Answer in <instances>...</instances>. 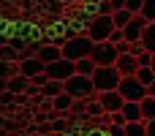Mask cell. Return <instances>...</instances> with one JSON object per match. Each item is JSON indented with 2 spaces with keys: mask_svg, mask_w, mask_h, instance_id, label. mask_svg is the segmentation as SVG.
I'll use <instances>...</instances> for the list:
<instances>
[{
  "mask_svg": "<svg viewBox=\"0 0 155 136\" xmlns=\"http://www.w3.org/2000/svg\"><path fill=\"white\" fill-rule=\"evenodd\" d=\"M120 112L125 114V120H144V114H142V104H139V101H125Z\"/></svg>",
  "mask_w": 155,
  "mask_h": 136,
  "instance_id": "cell-14",
  "label": "cell"
},
{
  "mask_svg": "<svg viewBox=\"0 0 155 136\" xmlns=\"http://www.w3.org/2000/svg\"><path fill=\"white\" fill-rule=\"evenodd\" d=\"M150 57H153V52H142L139 55V65H150Z\"/></svg>",
  "mask_w": 155,
  "mask_h": 136,
  "instance_id": "cell-32",
  "label": "cell"
},
{
  "mask_svg": "<svg viewBox=\"0 0 155 136\" xmlns=\"http://www.w3.org/2000/svg\"><path fill=\"white\" fill-rule=\"evenodd\" d=\"M147 22H155V0H144V5H142V11H139Z\"/></svg>",
  "mask_w": 155,
  "mask_h": 136,
  "instance_id": "cell-26",
  "label": "cell"
},
{
  "mask_svg": "<svg viewBox=\"0 0 155 136\" xmlns=\"http://www.w3.org/2000/svg\"><path fill=\"white\" fill-rule=\"evenodd\" d=\"M147 123V136H155V120H144Z\"/></svg>",
  "mask_w": 155,
  "mask_h": 136,
  "instance_id": "cell-33",
  "label": "cell"
},
{
  "mask_svg": "<svg viewBox=\"0 0 155 136\" xmlns=\"http://www.w3.org/2000/svg\"><path fill=\"white\" fill-rule=\"evenodd\" d=\"M16 74H19V63H11V60H0V76L11 79V76H16Z\"/></svg>",
  "mask_w": 155,
  "mask_h": 136,
  "instance_id": "cell-25",
  "label": "cell"
},
{
  "mask_svg": "<svg viewBox=\"0 0 155 136\" xmlns=\"http://www.w3.org/2000/svg\"><path fill=\"white\" fill-rule=\"evenodd\" d=\"M112 30H114L112 14H95V16L90 19V25H87V35H90L93 41H109Z\"/></svg>",
  "mask_w": 155,
  "mask_h": 136,
  "instance_id": "cell-4",
  "label": "cell"
},
{
  "mask_svg": "<svg viewBox=\"0 0 155 136\" xmlns=\"http://www.w3.org/2000/svg\"><path fill=\"white\" fill-rule=\"evenodd\" d=\"M136 79H139L142 85H147V87H150V85L155 82V71L150 68V65H139V71H136Z\"/></svg>",
  "mask_w": 155,
  "mask_h": 136,
  "instance_id": "cell-24",
  "label": "cell"
},
{
  "mask_svg": "<svg viewBox=\"0 0 155 136\" xmlns=\"http://www.w3.org/2000/svg\"><path fill=\"white\" fill-rule=\"evenodd\" d=\"M144 27H147V19L142 16V14H136L125 27H123V33H125V41H142V35H144Z\"/></svg>",
  "mask_w": 155,
  "mask_h": 136,
  "instance_id": "cell-8",
  "label": "cell"
},
{
  "mask_svg": "<svg viewBox=\"0 0 155 136\" xmlns=\"http://www.w3.org/2000/svg\"><path fill=\"white\" fill-rule=\"evenodd\" d=\"M106 136H125V125H117V123H112L106 131H104Z\"/></svg>",
  "mask_w": 155,
  "mask_h": 136,
  "instance_id": "cell-27",
  "label": "cell"
},
{
  "mask_svg": "<svg viewBox=\"0 0 155 136\" xmlns=\"http://www.w3.org/2000/svg\"><path fill=\"white\" fill-rule=\"evenodd\" d=\"M150 93H153V95H155V82H153V85H150Z\"/></svg>",
  "mask_w": 155,
  "mask_h": 136,
  "instance_id": "cell-36",
  "label": "cell"
},
{
  "mask_svg": "<svg viewBox=\"0 0 155 136\" xmlns=\"http://www.w3.org/2000/svg\"><path fill=\"white\" fill-rule=\"evenodd\" d=\"M139 104H142V114H144V120H155V95H153V93H147Z\"/></svg>",
  "mask_w": 155,
  "mask_h": 136,
  "instance_id": "cell-20",
  "label": "cell"
},
{
  "mask_svg": "<svg viewBox=\"0 0 155 136\" xmlns=\"http://www.w3.org/2000/svg\"><path fill=\"white\" fill-rule=\"evenodd\" d=\"M114 65H117V71H120L123 76H136V71H139V57L131 55V52H125V55L117 57Z\"/></svg>",
  "mask_w": 155,
  "mask_h": 136,
  "instance_id": "cell-10",
  "label": "cell"
},
{
  "mask_svg": "<svg viewBox=\"0 0 155 136\" xmlns=\"http://www.w3.org/2000/svg\"><path fill=\"white\" fill-rule=\"evenodd\" d=\"M98 101L104 104V109L112 114V112H120L123 109V104H125V98H123V93L120 90H106V93H98Z\"/></svg>",
  "mask_w": 155,
  "mask_h": 136,
  "instance_id": "cell-9",
  "label": "cell"
},
{
  "mask_svg": "<svg viewBox=\"0 0 155 136\" xmlns=\"http://www.w3.org/2000/svg\"><path fill=\"white\" fill-rule=\"evenodd\" d=\"M125 136H147V123L144 120H128L125 123Z\"/></svg>",
  "mask_w": 155,
  "mask_h": 136,
  "instance_id": "cell-17",
  "label": "cell"
},
{
  "mask_svg": "<svg viewBox=\"0 0 155 136\" xmlns=\"http://www.w3.org/2000/svg\"><path fill=\"white\" fill-rule=\"evenodd\" d=\"M84 114L93 120V117H101V114H106V109H104V104L98 101V95H93V98H87V109H84Z\"/></svg>",
  "mask_w": 155,
  "mask_h": 136,
  "instance_id": "cell-18",
  "label": "cell"
},
{
  "mask_svg": "<svg viewBox=\"0 0 155 136\" xmlns=\"http://www.w3.org/2000/svg\"><path fill=\"white\" fill-rule=\"evenodd\" d=\"M95 11H98V14H112L114 8H112L109 0H98V3H95Z\"/></svg>",
  "mask_w": 155,
  "mask_h": 136,
  "instance_id": "cell-28",
  "label": "cell"
},
{
  "mask_svg": "<svg viewBox=\"0 0 155 136\" xmlns=\"http://www.w3.org/2000/svg\"><path fill=\"white\" fill-rule=\"evenodd\" d=\"M0 60H11V63H19V60H22V52H19V49H14L11 44H3V46H0Z\"/></svg>",
  "mask_w": 155,
  "mask_h": 136,
  "instance_id": "cell-23",
  "label": "cell"
},
{
  "mask_svg": "<svg viewBox=\"0 0 155 136\" xmlns=\"http://www.w3.org/2000/svg\"><path fill=\"white\" fill-rule=\"evenodd\" d=\"M90 57L95 60V65H114L117 57H120V52H117V46H114L112 41H95Z\"/></svg>",
  "mask_w": 155,
  "mask_h": 136,
  "instance_id": "cell-7",
  "label": "cell"
},
{
  "mask_svg": "<svg viewBox=\"0 0 155 136\" xmlns=\"http://www.w3.org/2000/svg\"><path fill=\"white\" fill-rule=\"evenodd\" d=\"M65 90V82H57V79H49L44 87H41V93L46 95V98H54V95H60Z\"/></svg>",
  "mask_w": 155,
  "mask_h": 136,
  "instance_id": "cell-19",
  "label": "cell"
},
{
  "mask_svg": "<svg viewBox=\"0 0 155 136\" xmlns=\"http://www.w3.org/2000/svg\"><path fill=\"white\" fill-rule=\"evenodd\" d=\"M38 57H41L44 63H54V60H60V57H63V46H54V44H41Z\"/></svg>",
  "mask_w": 155,
  "mask_h": 136,
  "instance_id": "cell-13",
  "label": "cell"
},
{
  "mask_svg": "<svg viewBox=\"0 0 155 136\" xmlns=\"http://www.w3.org/2000/svg\"><path fill=\"white\" fill-rule=\"evenodd\" d=\"M142 44H144L147 52H155V22H147L144 35H142Z\"/></svg>",
  "mask_w": 155,
  "mask_h": 136,
  "instance_id": "cell-21",
  "label": "cell"
},
{
  "mask_svg": "<svg viewBox=\"0 0 155 136\" xmlns=\"http://www.w3.org/2000/svg\"><path fill=\"white\" fill-rule=\"evenodd\" d=\"M123 74L117 71V65H98L93 71V85L98 93H106V90H117Z\"/></svg>",
  "mask_w": 155,
  "mask_h": 136,
  "instance_id": "cell-2",
  "label": "cell"
},
{
  "mask_svg": "<svg viewBox=\"0 0 155 136\" xmlns=\"http://www.w3.org/2000/svg\"><path fill=\"white\" fill-rule=\"evenodd\" d=\"M46 76L49 79H57V82H65L76 74V60H68V57H60L54 63H46Z\"/></svg>",
  "mask_w": 155,
  "mask_h": 136,
  "instance_id": "cell-5",
  "label": "cell"
},
{
  "mask_svg": "<svg viewBox=\"0 0 155 136\" xmlns=\"http://www.w3.org/2000/svg\"><path fill=\"white\" fill-rule=\"evenodd\" d=\"M117 90L123 93V98H125V101H142V98L150 93V87H147V85H142L136 76H123V79H120V85H117Z\"/></svg>",
  "mask_w": 155,
  "mask_h": 136,
  "instance_id": "cell-6",
  "label": "cell"
},
{
  "mask_svg": "<svg viewBox=\"0 0 155 136\" xmlns=\"http://www.w3.org/2000/svg\"><path fill=\"white\" fill-rule=\"evenodd\" d=\"M74 101H76V98H74L71 93H65V90H63L60 95H54V98H52V106H54V112L68 114V112H71V106H74Z\"/></svg>",
  "mask_w": 155,
  "mask_h": 136,
  "instance_id": "cell-12",
  "label": "cell"
},
{
  "mask_svg": "<svg viewBox=\"0 0 155 136\" xmlns=\"http://www.w3.org/2000/svg\"><path fill=\"white\" fill-rule=\"evenodd\" d=\"M65 93H71L74 98H93V95H98V90L93 85V76H84V74H74L71 79H65Z\"/></svg>",
  "mask_w": 155,
  "mask_h": 136,
  "instance_id": "cell-3",
  "label": "cell"
},
{
  "mask_svg": "<svg viewBox=\"0 0 155 136\" xmlns=\"http://www.w3.org/2000/svg\"><path fill=\"white\" fill-rule=\"evenodd\" d=\"M93 46H95V41L87 35V30H82L79 35H74V38H68V41L63 44V57H68V60L90 57V55H93Z\"/></svg>",
  "mask_w": 155,
  "mask_h": 136,
  "instance_id": "cell-1",
  "label": "cell"
},
{
  "mask_svg": "<svg viewBox=\"0 0 155 136\" xmlns=\"http://www.w3.org/2000/svg\"><path fill=\"white\" fill-rule=\"evenodd\" d=\"M44 68H46V63H44L38 55H33V57H22V60H19V71H22L25 76H30V79H33L35 74H41Z\"/></svg>",
  "mask_w": 155,
  "mask_h": 136,
  "instance_id": "cell-11",
  "label": "cell"
},
{
  "mask_svg": "<svg viewBox=\"0 0 155 136\" xmlns=\"http://www.w3.org/2000/svg\"><path fill=\"white\" fill-rule=\"evenodd\" d=\"M5 90H8V79H5V76H0V93H5Z\"/></svg>",
  "mask_w": 155,
  "mask_h": 136,
  "instance_id": "cell-34",
  "label": "cell"
},
{
  "mask_svg": "<svg viewBox=\"0 0 155 136\" xmlns=\"http://www.w3.org/2000/svg\"><path fill=\"white\" fill-rule=\"evenodd\" d=\"M125 5H128L134 14H139V11H142V5H144V0H125Z\"/></svg>",
  "mask_w": 155,
  "mask_h": 136,
  "instance_id": "cell-29",
  "label": "cell"
},
{
  "mask_svg": "<svg viewBox=\"0 0 155 136\" xmlns=\"http://www.w3.org/2000/svg\"><path fill=\"white\" fill-rule=\"evenodd\" d=\"M52 131H54V134H63V131H68V125H65L63 120H54V123H52Z\"/></svg>",
  "mask_w": 155,
  "mask_h": 136,
  "instance_id": "cell-30",
  "label": "cell"
},
{
  "mask_svg": "<svg viewBox=\"0 0 155 136\" xmlns=\"http://www.w3.org/2000/svg\"><path fill=\"white\" fill-rule=\"evenodd\" d=\"M114 46H117V52H120V55L131 52V41H120V44H114Z\"/></svg>",
  "mask_w": 155,
  "mask_h": 136,
  "instance_id": "cell-31",
  "label": "cell"
},
{
  "mask_svg": "<svg viewBox=\"0 0 155 136\" xmlns=\"http://www.w3.org/2000/svg\"><path fill=\"white\" fill-rule=\"evenodd\" d=\"M150 68L155 71V52H153V57H150Z\"/></svg>",
  "mask_w": 155,
  "mask_h": 136,
  "instance_id": "cell-35",
  "label": "cell"
},
{
  "mask_svg": "<svg viewBox=\"0 0 155 136\" xmlns=\"http://www.w3.org/2000/svg\"><path fill=\"white\" fill-rule=\"evenodd\" d=\"M134 16H136V14H134V11L128 8V5H125V8H117V11H112V19H114V27H125V25H128V22H131Z\"/></svg>",
  "mask_w": 155,
  "mask_h": 136,
  "instance_id": "cell-16",
  "label": "cell"
},
{
  "mask_svg": "<svg viewBox=\"0 0 155 136\" xmlns=\"http://www.w3.org/2000/svg\"><path fill=\"white\" fill-rule=\"evenodd\" d=\"M27 85H30V76H25L22 71H19L16 76H11V79H8V90H11V93H16V95H19V93H25V90H27Z\"/></svg>",
  "mask_w": 155,
  "mask_h": 136,
  "instance_id": "cell-15",
  "label": "cell"
},
{
  "mask_svg": "<svg viewBox=\"0 0 155 136\" xmlns=\"http://www.w3.org/2000/svg\"><path fill=\"white\" fill-rule=\"evenodd\" d=\"M98 65H95V60L93 57H82V60H76V74H84V76H93V71H95Z\"/></svg>",
  "mask_w": 155,
  "mask_h": 136,
  "instance_id": "cell-22",
  "label": "cell"
}]
</instances>
